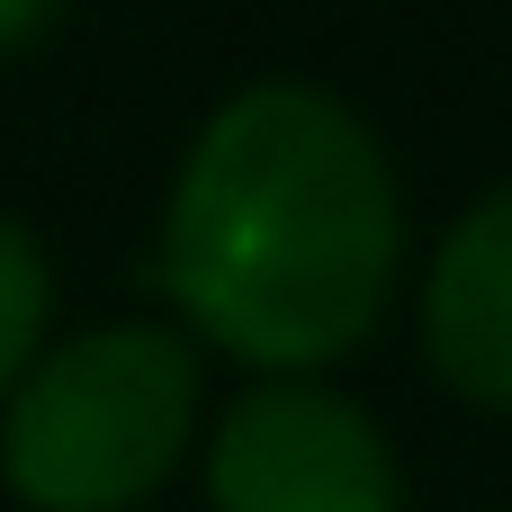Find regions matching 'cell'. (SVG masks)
Listing matches in <instances>:
<instances>
[{"label":"cell","instance_id":"1","mask_svg":"<svg viewBox=\"0 0 512 512\" xmlns=\"http://www.w3.org/2000/svg\"><path fill=\"white\" fill-rule=\"evenodd\" d=\"M405 270V198L360 108L306 81L234 90L180 153L153 279L189 342L315 378L369 342Z\"/></svg>","mask_w":512,"mask_h":512},{"label":"cell","instance_id":"2","mask_svg":"<svg viewBox=\"0 0 512 512\" xmlns=\"http://www.w3.org/2000/svg\"><path fill=\"white\" fill-rule=\"evenodd\" d=\"M198 342L171 324H90L0 405V477L27 512H135L189 459Z\"/></svg>","mask_w":512,"mask_h":512},{"label":"cell","instance_id":"3","mask_svg":"<svg viewBox=\"0 0 512 512\" xmlns=\"http://www.w3.org/2000/svg\"><path fill=\"white\" fill-rule=\"evenodd\" d=\"M207 512H405V477L351 396L315 378H261L216 414Z\"/></svg>","mask_w":512,"mask_h":512},{"label":"cell","instance_id":"4","mask_svg":"<svg viewBox=\"0 0 512 512\" xmlns=\"http://www.w3.org/2000/svg\"><path fill=\"white\" fill-rule=\"evenodd\" d=\"M423 351L441 387H459L486 414H512V180L441 234L423 279Z\"/></svg>","mask_w":512,"mask_h":512},{"label":"cell","instance_id":"5","mask_svg":"<svg viewBox=\"0 0 512 512\" xmlns=\"http://www.w3.org/2000/svg\"><path fill=\"white\" fill-rule=\"evenodd\" d=\"M45 315H54V279L45 252L18 216H0V405L18 396V378L45 360Z\"/></svg>","mask_w":512,"mask_h":512},{"label":"cell","instance_id":"6","mask_svg":"<svg viewBox=\"0 0 512 512\" xmlns=\"http://www.w3.org/2000/svg\"><path fill=\"white\" fill-rule=\"evenodd\" d=\"M54 9H63V0H0V54L36 45V36L54 27Z\"/></svg>","mask_w":512,"mask_h":512}]
</instances>
